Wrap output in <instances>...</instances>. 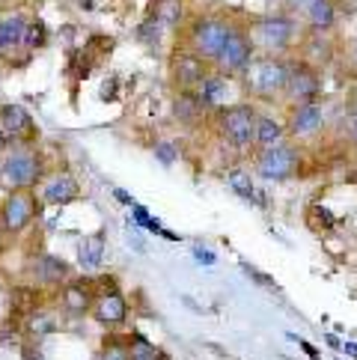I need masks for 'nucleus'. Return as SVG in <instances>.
<instances>
[{
  "label": "nucleus",
  "instance_id": "cd10ccee",
  "mask_svg": "<svg viewBox=\"0 0 357 360\" xmlns=\"http://www.w3.org/2000/svg\"><path fill=\"white\" fill-rule=\"evenodd\" d=\"M48 39H51V33L45 27V21L42 18H30L27 21V33H24V48H27V51H39V48L48 45Z\"/></svg>",
  "mask_w": 357,
  "mask_h": 360
},
{
  "label": "nucleus",
  "instance_id": "37998d69",
  "mask_svg": "<svg viewBox=\"0 0 357 360\" xmlns=\"http://www.w3.org/2000/svg\"><path fill=\"white\" fill-rule=\"evenodd\" d=\"M351 54H354V63H357V39H354V45H351Z\"/></svg>",
  "mask_w": 357,
  "mask_h": 360
},
{
  "label": "nucleus",
  "instance_id": "f3484780",
  "mask_svg": "<svg viewBox=\"0 0 357 360\" xmlns=\"http://www.w3.org/2000/svg\"><path fill=\"white\" fill-rule=\"evenodd\" d=\"M209 113L212 110L202 105V98L197 96V89H176V96H173V120L178 125L194 128V125H200L202 120H206Z\"/></svg>",
  "mask_w": 357,
  "mask_h": 360
},
{
  "label": "nucleus",
  "instance_id": "4be33fe9",
  "mask_svg": "<svg viewBox=\"0 0 357 360\" xmlns=\"http://www.w3.org/2000/svg\"><path fill=\"white\" fill-rule=\"evenodd\" d=\"M289 134H286V120H277L274 113H257V149H271L286 143Z\"/></svg>",
  "mask_w": 357,
  "mask_h": 360
},
{
  "label": "nucleus",
  "instance_id": "5701e85b",
  "mask_svg": "<svg viewBox=\"0 0 357 360\" xmlns=\"http://www.w3.org/2000/svg\"><path fill=\"white\" fill-rule=\"evenodd\" d=\"M27 15L12 12L0 18V54H12L15 48H24V33H27Z\"/></svg>",
  "mask_w": 357,
  "mask_h": 360
},
{
  "label": "nucleus",
  "instance_id": "a878e982",
  "mask_svg": "<svg viewBox=\"0 0 357 360\" xmlns=\"http://www.w3.org/2000/svg\"><path fill=\"white\" fill-rule=\"evenodd\" d=\"M226 185L233 194H238L241 200L247 202H257L259 200V191H257V179H253L247 170H241V167H233V170H226Z\"/></svg>",
  "mask_w": 357,
  "mask_h": 360
},
{
  "label": "nucleus",
  "instance_id": "c85d7f7f",
  "mask_svg": "<svg viewBox=\"0 0 357 360\" xmlns=\"http://www.w3.org/2000/svg\"><path fill=\"white\" fill-rule=\"evenodd\" d=\"M96 360H131V345L129 340H108L98 349Z\"/></svg>",
  "mask_w": 357,
  "mask_h": 360
},
{
  "label": "nucleus",
  "instance_id": "7c9ffc66",
  "mask_svg": "<svg viewBox=\"0 0 357 360\" xmlns=\"http://www.w3.org/2000/svg\"><path fill=\"white\" fill-rule=\"evenodd\" d=\"M152 155H155L164 167H173V164L178 161V146L170 143V140H158V143L152 146Z\"/></svg>",
  "mask_w": 357,
  "mask_h": 360
},
{
  "label": "nucleus",
  "instance_id": "b1692460",
  "mask_svg": "<svg viewBox=\"0 0 357 360\" xmlns=\"http://www.w3.org/2000/svg\"><path fill=\"white\" fill-rule=\"evenodd\" d=\"M57 328H60V319L51 310H45V307H36V310L24 316V330H27V337L36 342L51 337V333H57Z\"/></svg>",
  "mask_w": 357,
  "mask_h": 360
},
{
  "label": "nucleus",
  "instance_id": "9b49d317",
  "mask_svg": "<svg viewBox=\"0 0 357 360\" xmlns=\"http://www.w3.org/2000/svg\"><path fill=\"white\" fill-rule=\"evenodd\" d=\"M0 131L6 134L9 143H39V125H36L33 113L18 101L0 105Z\"/></svg>",
  "mask_w": 357,
  "mask_h": 360
},
{
  "label": "nucleus",
  "instance_id": "e433bc0d",
  "mask_svg": "<svg viewBox=\"0 0 357 360\" xmlns=\"http://www.w3.org/2000/svg\"><path fill=\"white\" fill-rule=\"evenodd\" d=\"M113 200H119L122 205H129V209L134 205V197L129 194V191H122V188H113Z\"/></svg>",
  "mask_w": 357,
  "mask_h": 360
},
{
  "label": "nucleus",
  "instance_id": "58836bf2",
  "mask_svg": "<svg viewBox=\"0 0 357 360\" xmlns=\"http://www.w3.org/2000/svg\"><path fill=\"white\" fill-rule=\"evenodd\" d=\"M339 352H346L349 357H354L357 360V342H342V349Z\"/></svg>",
  "mask_w": 357,
  "mask_h": 360
},
{
  "label": "nucleus",
  "instance_id": "39448f33",
  "mask_svg": "<svg viewBox=\"0 0 357 360\" xmlns=\"http://www.w3.org/2000/svg\"><path fill=\"white\" fill-rule=\"evenodd\" d=\"M233 27V15H221V12H209V15H194L185 21V48L194 51L197 57L206 63H214L221 48Z\"/></svg>",
  "mask_w": 357,
  "mask_h": 360
},
{
  "label": "nucleus",
  "instance_id": "4c0bfd02",
  "mask_svg": "<svg viewBox=\"0 0 357 360\" xmlns=\"http://www.w3.org/2000/svg\"><path fill=\"white\" fill-rule=\"evenodd\" d=\"M313 4V0H286V6H289V12H304Z\"/></svg>",
  "mask_w": 357,
  "mask_h": 360
},
{
  "label": "nucleus",
  "instance_id": "393cba45",
  "mask_svg": "<svg viewBox=\"0 0 357 360\" xmlns=\"http://www.w3.org/2000/svg\"><path fill=\"white\" fill-rule=\"evenodd\" d=\"M152 15H155L164 24V30H178L188 21L185 0H155V6H152Z\"/></svg>",
  "mask_w": 357,
  "mask_h": 360
},
{
  "label": "nucleus",
  "instance_id": "c756f323",
  "mask_svg": "<svg viewBox=\"0 0 357 360\" xmlns=\"http://www.w3.org/2000/svg\"><path fill=\"white\" fill-rule=\"evenodd\" d=\"M161 33H164V24L155 15H146V21L137 27V39L143 45H158L161 42Z\"/></svg>",
  "mask_w": 357,
  "mask_h": 360
},
{
  "label": "nucleus",
  "instance_id": "ddd939ff",
  "mask_svg": "<svg viewBox=\"0 0 357 360\" xmlns=\"http://www.w3.org/2000/svg\"><path fill=\"white\" fill-rule=\"evenodd\" d=\"M36 197H39V202L51 205V209H63V205H72L74 200H81V182H78V176L69 170L48 173L42 179Z\"/></svg>",
  "mask_w": 357,
  "mask_h": 360
},
{
  "label": "nucleus",
  "instance_id": "412c9836",
  "mask_svg": "<svg viewBox=\"0 0 357 360\" xmlns=\"http://www.w3.org/2000/svg\"><path fill=\"white\" fill-rule=\"evenodd\" d=\"M93 292L84 280H69L66 286L60 289V310L69 313V316H86L93 310Z\"/></svg>",
  "mask_w": 357,
  "mask_h": 360
},
{
  "label": "nucleus",
  "instance_id": "c03bdc74",
  "mask_svg": "<svg viewBox=\"0 0 357 360\" xmlns=\"http://www.w3.org/2000/svg\"><path fill=\"white\" fill-rule=\"evenodd\" d=\"M354 110H357V89H354Z\"/></svg>",
  "mask_w": 357,
  "mask_h": 360
},
{
  "label": "nucleus",
  "instance_id": "f704fd0d",
  "mask_svg": "<svg viewBox=\"0 0 357 360\" xmlns=\"http://www.w3.org/2000/svg\"><path fill=\"white\" fill-rule=\"evenodd\" d=\"M21 360H45V354H42L39 345L24 342V345H21Z\"/></svg>",
  "mask_w": 357,
  "mask_h": 360
},
{
  "label": "nucleus",
  "instance_id": "a211bd4d",
  "mask_svg": "<svg viewBox=\"0 0 357 360\" xmlns=\"http://www.w3.org/2000/svg\"><path fill=\"white\" fill-rule=\"evenodd\" d=\"M298 48H301V60L316 69H325L327 63H334V57H337V45L327 33H307L298 42Z\"/></svg>",
  "mask_w": 357,
  "mask_h": 360
},
{
  "label": "nucleus",
  "instance_id": "7ed1b4c3",
  "mask_svg": "<svg viewBox=\"0 0 357 360\" xmlns=\"http://www.w3.org/2000/svg\"><path fill=\"white\" fill-rule=\"evenodd\" d=\"M45 176L48 167L36 143H9L0 155V185L6 191H36Z\"/></svg>",
  "mask_w": 357,
  "mask_h": 360
},
{
  "label": "nucleus",
  "instance_id": "4468645a",
  "mask_svg": "<svg viewBox=\"0 0 357 360\" xmlns=\"http://www.w3.org/2000/svg\"><path fill=\"white\" fill-rule=\"evenodd\" d=\"M27 274L33 277L36 286H45V289H63L66 283L72 280V268L69 262L57 253H36L30 265H27Z\"/></svg>",
  "mask_w": 357,
  "mask_h": 360
},
{
  "label": "nucleus",
  "instance_id": "2eb2a0df",
  "mask_svg": "<svg viewBox=\"0 0 357 360\" xmlns=\"http://www.w3.org/2000/svg\"><path fill=\"white\" fill-rule=\"evenodd\" d=\"M233 89H241L235 78H226V75H221V72H214V69H212L206 78H202V84L197 86V96L202 98V105H206V108L214 113L218 108L235 105V101H238V98L229 96Z\"/></svg>",
  "mask_w": 357,
  "mask_h": 360
},
{
  "label": "nucleus",
  "instance_id": "f257e3e1",
  "mask_svg": "<svg viewBox=\"0 0 357 360\" xmlns=\"http://www.w3.org/2000/svg\"><path fill=\"white\" fill-rule=\"evenodd\" d=\"M289 60L292 57H257L250 63V69L238 78V86L247 101L253 105H274L283 101L286 81H289Z\"/></svg>",
  "mask_w": 357,
  "mask_h": 360
},
{
  "label": "nucleus",
  "instance_id": "aec40b11",
  "mask_svg": "<svg viewBox=\"0 0 357 360\" xmlns=\"http://www.w3.org/2000/svg\"><path fill=\"white\" fill-rule=\"evenodd\" d=\"M108 236L101 233H89L78 241V265L84 268V271H98L101 265L108 262Z\"/></svg>",
  "mask_w": 357,
  "mask_h": 360
},
{
  "label": "nucleus",
  "instance_id": "72a5a7b5",
  "mask_svg": "<svg viewBox=\"0 0 357 360\" xmlns=\"http://www.w3.org/2000/svg\"><path fill=\"white\" fill-rule=\"evenodd\" d=\"M194 259L200 265H214V262H218V253L209 250V248H200V244H197V248H194Z\"/></svg>",
  "mask_w": 357,
  "mask_h": 360
},
{
  "label": "nucleus",
  "instance_id": "ea45409f",
  "mask_svg": "<svg viewBox=\"0 0 357 360\" xmlns=\"http://www.w3.org/2000/svg\"><path fill=\"white\" fill-rule=\"evenodd\" d=\"M351 140L357 143V110H351Z\"/></svg>",
  "mask_w": 357,
  "mask_h": 360
},
{
  "label": "nucleus",
  "instance_id": "20e7f679",
  "mask_svg": "<svg viewBox=\"0 0 357 360\" xmlns=\"http://www.w3.org/2000/svg\"><path fill=\"white\" fill-rule=\"evenodd\" d=\"M257 113H259V108L247 98L235 101V105L218 108L212 113L214 125H218V134H221V140H226L229 149H235V152L257 149Z\"/></svg>",
  "mask_w": 357,
  "mask_h": 360
},
{
  "label": "nucleus",
  "instance_id": "c9c22d12",
  "mask_svg": "<svg viewBox=\"0 0 357 360\" xmlns=\"http://www.w3.org/2000/svg\"><path fill=\"white\" fill-rule=\"evenodd\" d=\"M289 340H292V342H298V345H301V352H304V354H307L310 360H322V354H318V352L313 349V345H310L307 340H301V337H295V333H289Z\"/></svg>",
  "mask_w": 357,
  "mask_h": 360
},
{
  "label": "nucleus",
  "instance_id": "0eeeda50",
  "mask_svg": "<svg viewBox=\"0 0 357 360\" xmlns=\"http://www.w3.org/2000/svg\"><path fill=\"white\" fill-rule=\"evenodd\" d=\"M301 146L298 143H280L271 149H257V161L253 170L262 182H289L292 176H298L301 170Z\"/></svg>",
  "mask_w": 357,
  "mask_h": 360
},
{
  "label": "nucleus",
  "instance_id": "f03ea898",
  "mask_svg": "<svg viewBox=\"0 0 357 360\" xmlns=\"http://www.w3.org/2000/svg\"><path fill=\"white\" fill-rule=\"evenodd\" d=\"M250 39L262 57H292L298 48V18L289 12H271L247 21Z\"/></svg>",
  "mask_w": 357,
  "mask_h": 360
},
{
  "label": "nucleus",
  "instance_id": "79ce46f5",
  "mask_svg": "<svg viewBox=\"0 0 357 360\" xmlns=\"http://www.w3.org/2000/svg\"><path fill=\"white\" fill-rule=\"evenodd\" d=\"M327 345H334V349H342V342L334 337V333H327Z\"/></svg>",
  "mask_w": 357,
  "mask_h": 360
},
{
  "label": "nucleus",
  "instance_id": "6e6552de",
  "mask_svg": "<svg viewBox=\"0 0 357 360\" xmlns=\"http://www.w3.org/2000/svg\"><path fill=\"white\" fill-rule=\"evenodd\" d=\"M322 93H325L322 69H316V66H310V63H304L301 57L292 54L283 101L289 108L292 105H310V101H322Z\"/></svg>",
  "mask_w": 357,
  "mask_h": 360
},
{
  "label": "nucleus",
  "instance_id": "f8f14e48",
  "mask_svg": "<svg viewBox=\"0 0 357 360\" xmlns=\"http://www.w3.org/2000/svg\"><path fill=\"white\" fill-rule=\"evenodd\" d=\"M212 72V63L197 57L194 51H188L185 45H178L170 57V81L176 89H197L202 78Z\"/></svg>",
  "mask_w": 357,
  "mask_h": 360
},
{
  "label": "nucleus",
  "instance_id": "dca6fc26",
  "mask_svg": "<svg viewBox=\"0 0 357 360\" xmlns=\"http://www.w3.org/2000/svg\"><path fill=\"white\" fill-rule=\"evenodd\" d=\"M89 316H93V321L101 325V328H117V325H122V321L129 319V301H125V295L119 289L101 292L98 298L93 301Z\"/></svg>",
  "mask_w": 357,
  "mask_h": 360
},
{
  "label": "nucleus",
  "instance_id": "473e14b6",
  "mask_svg": "<svg viewBox=\"0 0 357 360\" xmlns=\"http://www.w3.org/2000/svg\"><path fill=\"white\" fill-rule=\"evenodd\" d=\"M241 271H245V274H250V280H253V283H259V286H268V289H274V283L268 280V277H265L262 271H257V268H253V265L241 262Z\"/></svg>",
  "mask_w": 357,
  "mask_h": 360
},
{
  "label": "nucleus",
  "instance_id": "bb28decb",
  "mask_svg": "<svg viewBox=\"0 0 357 360\" xmlns=\"http://www.w3.org/2000/svg\"><path fill=\"white\" fill-rule=\"evenodd\" d=\"M129 345H131V360H170L161 349H155L143 333H131Z\"/></svg>",
  "mask_w": 357,
  "mask_h": 360
},
{
  "label": "nucleus",
  "instance_id": "1a4fd4ad",
  "mask_svg": "<svg viewBox=\"0 0 357 360\" xmlns=\"http://www.w3.org/2000/svg\"><path fill=\"white\" fill-rule=\"evenodd\" d=\"M36 217H39V197H36V191H9L4 205H0V224H4L9 236L27 233Z\"/></svg>",
  "mask_w": 357,
  "mask_h": 360
},
{
  "label": "nucleus",
  "instance_id": "2f4dec72",
  "mask_svg": "<svg viewBox=\"0 0 357 360\" xmlns=\"http://www.w3.org/2000/svg\"><path fill=\"white\" fill-rule=\"evenodd\" d=\"M131 224L137 226V229H149V224H152V214L143 209V205H131Z\"/></svg>",
  "mask_w": 357,
  "mask_h": 360
},
{
  "label": "nucleus",
  "instance_id": "a19ab883",
  "mask_svg": "<svg viewBox=\"0 0 357 360\" xmlns=\"http://www.w3.org/2000/svg\"><path fill=\"white\" fill-rule=\"evenodd\" d=\"M6 149H9V140H6V134H4V131H0V155H4Z\"/></svg>",
  "mask_w": 357,
  "mask_h": 360
},
{
  "label": "nucleus",
  "instance_id": "9d476101",
  "mask_svg": "<svg viewBox=\"0 0 357 360\" xmlns=\"http://www.w3.org/2000/svg\"><path fill=\"white\" fill-rule=\"evenodd\" d=\"M327 125V108L322 101H310V105H292L286 110V134L295 143H307L316 140Z\"/></svg>",
  "mask_w": 357,
  "mask_h": 360
},
{
  "label": "nucleus",
  "instance_id": "423d86ee",
  "mask_svg": "<svg viewBox=\"0 0 357 360\" xmlns=\"http://www.w3.org/2000/svg\"><path fill=\"white\" fill-rule=\"evenodd\" d=\"M257 45H253L250 39V30H247V21H238L233 18V27H229V36H226V42L221 48V54L214 57L212 63V69L214 72H221L226 75V78H241L247 69H250V63L257 60Z\"/></svg>",
  "mask_w": 357,
  "mask_h": 360
},
{
  "label": "nucleus",
  "instance_id": "6ab92c4d",
  "mask_svg": "<svg viewBox=\"0 0 357 360\" xmlns=\"http://www.w3.org/2000/svg\"><path fill=\"white\" fill-rule=\"evenodd\" d=\"M301 15H304V24H307V33H330L339 21V9H337V0H313Z\"/></svg>",
  "mask_w": 357,
  "mask_h": 360
}]
</instances>
